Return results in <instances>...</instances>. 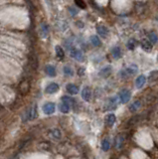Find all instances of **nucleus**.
I'll return each mask as SVG.
<instances>
[{"instance_id": "nucleus-28", "label": "nucleus", "mask_w": 158, "mask_h": 159, "mask_svg": "<svg viewBox=\"0 0 158 159\" xmlns=\"http://www.w3.org/2000/svg\"><path fill=\"white\" fill-rule=\"evenodd\" d=\"M144 8H145V5L143 3H137L136 5H135V11H136L138 14L143 13L145 10Z\"/></svg>"}, {"instance_id": "nucleus-25", "label": "nucleus", "mask_w": 158, "mask_h": 159, "mask_svg": "<svg viewBox=\"0 0 158 159\" xmlns=\"http://www.w3.org/2000/svg\"><path fill=\"white\" fill-rule=\"evenodd\" d=\"M70 108H71V107H70L68 103L62 102V103H61V105H60L61 112H63V114H68V112H70Z\"/></svg>"}, {"instance_id": "nucleus-14", "label": "nucleus", "mask_w": 158, "mask_h": 159, "mask_svg": "<svg viewBox=\"0 0 158 159\" xmlns=\"http://www.w3.org/2000/svg\"><path fill=\"white\" fill-rule=\"evenodd\" d=\"M67 91L71 95H77L79 93V88L74 85V84H68L67 85Z\"/></svg>"}, {"instance_id": "nucleus-37", "label": "nucleus", "mask_w": 158, "mask_h": 159, "mask_svg": "<svg viewBox=\"0 0 158 159\" xmlns=\"http://www.w3.org/2000/svg\"><path fill=\"white\" fill-rule=\"evenodd\" d=\"M154 1H155V3L158 4V0H154Z\"/></svg>"}, {"instance_id": "nucleus-1", "label": "nucleus", "mask_w": 158, "mask_h": 159, "mask_svg": "<svg viewBox=\"0 0 158 159\" xmlns=\"http://www.w3.org/2000/svg\"><path fill=\"white\" fill-rule=\"evenodd\" d=\"M137 71H138V67L136 65H130V66L126 67L125 69H123L122 71H120V76L122 79H127L134 76V75L137 73Z\"/></svg>"}, {"instance_id": "nucleus-23", "label": "nucleus", "mask_w": 158, "mask_h": 159, "mask_svg": "<svg viewBox=\"0 0 158 159\" xmlns=\"http://www.w3.org/2000/svg\"><path fill=\"white\" fill-rule=\"evenodd\" d=\"M157 80H158V71L155 70V71H152L151 73L149 74V76H148V81H149L150 83H152V82H156Z\"/></svg>"}, {"instance_id": "nucleus-32", "label": "nucleus", "mask_w": 158, "mask_h": 159, "mask_svg": "<svg viewBox=\"0 0 158 159\" xmlns=\"http://www.w3.org/2000/svg\"><path fill=\"white\" fill-rule=\"evenodd\" d=\"M75 3H76V5L81 9H86L87 8L86 3H85L82 0H75Z\"/></svg>"}, {"instance_id": "nucleus-10", "label": "nucleus", "mask_w": 158, "mask_h": 159, "mask_svg": "<svg viewBox=\"0 0 158 159\" xmlns=\"http://www.w3.org/2000/svg\"><path fill=\"white\" fill-rule=\"evenodd\" d=\"M59 91V85L56 83H51L50 85L47 86L46 88V93H55Z\"/></svg>"}, {"instance_id": "nucleus-12", "label": "nucleus", "mask_w": 158, "mask_h": 159, "mask_svg": "<svg viewBox=\"0 0 158 159\" xmlns=\"http://www.w3.org/2000/svg\"><path fill=\"white\" fill-rule=\"evenodd\" d=\"M115 120H116L115 115L113 114H109L106 115V123L108 126L111 127V126H113V124L115 123Z\"/></svg>"}, {"instance_id": "nucleus-9", "label": "nucleus", "mask_w": 158, "mask_h": 159, "mask_svg": "<svg viewBox=\"0 0 158 159\" xmlns=\"http://www.w3.org/2000/svg\"><path fill=\"white\" fill-rule=\"evenodd\" d=\"M82 98L86 102H89L91 100V98H92V91H91V89L86 86L85 89H82Z\"/></svg>"}, {"instance_id": "nucleus-13", "label": "nucleus", "mask_w": 158, "mask_h": 159, "mask_svg": "<svg viewBox=\"0 0 158 159\" xmlns=\"http://www.w3.org/2000/svg\"><path fill=\"white\" fill-rule=\"evenodd\" d=\"M123 144H124V137L122 135H117L115 141V146L116 149H121L123 147Z\"/></svg>"}, {"instance_id": "nucleus-3", "label": "nucleus", "mask_w": 158, "mask_h": 159, "mask_svg": "<svg viewBox=\"0 0 158 159\" xmlns=\"http://www.w3.org/2000/svg\"><path fill=\"white\" fill-rule=\"evenodd\" d=\"M130 97H131V93L128 90H125V89L121 90L120 93H118V98H120V102L122 103H126L129 102Z\"/></svg>"}, {"instance_id": "nucleus-36", "label": "nucleus", "mask_w": 158, "mask_h": 159, "mask_svg": "<svg viewBox=\"0 0 158 159\" xmlns=\"http://www.w3.org/2000/svg\"><path fill=\"white\" fill-rule=\"evenodd\" d=\"M84 72H85V69L84 68L80 69L79 70V76H82V75H84Z\"/></svg>"}, {"instance_id": "nucleus-18", "label": "nucleus", "mask_w": 158, "mask_h": 159, "mask_svg": "<svg viewBox=\"0 0 158 159\" xmlns=\"http://www.w3.org/2000/svg\"><path fill=\"white\" fill-rule=\"evenodd\" d=\"M45 72L49 77H55L56 76V69H55L54 66H52V65H48V66L45 68Z\"/></svg>"}, {"instance_id": "nucleus-26", "label": "nucleus", "mask_w": 158, "mask_h": 159, "mask_svg": "<svg viewBox=\"0 0 158 159\" xmlns=\"http://www.w3.org/2000/svg\"><path fill=\"white\" fill-rule=\"evenodd\" d=\"M148 39H149V41L152 44H155L158 41V36L155 32H150L149 34H148Z\"/></svg>"}, {"instance_id": "nucleus-33", "label": "nucleus", "mask_w": 158, "mask_h": 159, "mask_svg": "<svg viewBox=\"0 0 158 159\" xmlns=\"http://www.w3.org/2000/svg\"><path fill=\"white\" fill-rule=\"evenodd\" d=\"M138 119H139V116H133L132 119L129 120V125H132V124H135L136 122L138 121Z\"/></svg>"}, {"instance_id": "nucleus-34", "label": "nucleus", "mask_w": 158, "mask_h": 159, "mask_svg": "<svg viewBox=\"0 0 158 159\" xmlns=\"http://www.w3.org/2000/svg\"><path fill=\"white\" fill-rule=\"evenodd\" d=\"M69 11H70V13H71L73 16L76 15V14L78 13V10H77V9L73 8V7H70V8H69Z\"/></svg>"}, {"instance_id": "nucleus-15", "label": "nucleus", "mask_w": 158, "mask_h": 159, "mask_svg": "<svg viewBox=\"0 0 158 159\" xmlns=\"http://www.w3.org/2000/svg\"><path fill=\"white\" fill-rule=\"evenodd\" d=\"M145 83H146V78H145L143 75H141V76L138 77L136 81H135V86H136L137 89H141L142 86H144Z\"/></svg>"}, {"instance_id": "nucleus-19", "label": "nucleus", "mask_w": 158, "mask_h": 159, "mask_svg": "<svg viewBox=\"0 0 158 159\" xmlns=\"http://www.w3.org/2000/svg\"><path fill=\"white\" fill-rule=\"evenodd\" d=\"M29 89H30V85H29L28 82H25V81L22 82L21 85H20V91H21V93H23V95H25V93H28Z\"/></svg>"}, {"instance_id": "nucleus-7", "label": "nucleus", "mask_w": 158, "mask_h": 159, "mask_svg": "<svg viewBox=\"0 0 158 159\" xmlns=\"http://www.w3.org/2000/svg\"><path fill=\"white\" fill-rule=\"evenodd\" d=\"M141 48L144 52L150 53L152 51V43L147 39H143L141 41Z\"/></svg>"}, {"instance_id": "nucleus-31", "label": "nucleus", "mask_w": 158, "mask_h": 159, "mask_svg": "<svg viewBox=\"0 0 158 159\" xmlns=\"http://www.w3.org/2000/svg\"><path fill=\"white\" fill-rule=\"evenodd\" d=\"M62 102L68 103L70 107H73V103H74V100H73V98H71L70 97H67V96H65V97L62 98Z\"/></svg>"}, {"instance_id": "nucleus-16", "label": "nucleus", "mask_w": 158, "mask_h": 159, "mask_svg": "<svg viewBox=\"0 0 158 159\" xmlns=\"http://www.w3.org/2000/svg\"><path fill=\"white\" fill-rule=\"evenodd\" d=\"M137 46V40L134 39V38H131L127 41V43H126V47H127V49H129L130 51H133V50L136 48Z\"/></svg>"}, {"instance_id": "nucleus-4", "label": "nucleus", "mask_w": 158, "mask_h": 159, "mask_svg": "<svg viewBox=\"0 0 158 159\" xmlns=\"http://www.w3.org/2000/svg\"><path fill=\"white\" fill-rule=\"evenodd\" d=\"M118 98H116V97H113V98H110L109 100H108V103H106V109L108 110H113L117 107L118 105Z\"/></svg>"}, {"instance_id": "nucleus-29", "label": "nucleus", "mask_w": 158, "mask_h": 159, "mask_svg": "<svg viewBox=\"0 0 158 159\" xmlns=\"http://www.w3.org/2000/svg\"><path fill=\"white\" fill-rule=\"evenodd\" d=\"M51 135H52L56 139H60L61 136H62V133H61V131L59 130V129L55 128V129H53V130L51 131Z\"/></svg>"}, {"instance_id": "nucleus-6", "label": "nucleus", "mask_w": 158, "mask_h": 159, "mask_svg": "<svg viewBox=\"0 0 158 159\" xmlns=\"http://www.w3.org/2000/svg\"><path fill=\"white\" fill-rule=\"evenodd\" d=\"M71 57L74 58L75 60H77L78 62H82L84 61V54L81 50H78V49H73L71 51Z\"/></svg>"}, {"instance_id": "nucleus-5", "label": "nucleus", "mask_w": 158, "mask_h": 159, "mask_svg": "<svg viewBox=\"0 0 158 159\" xmlns=\"http://www.w3.org/2000/svg\"><path fill=\"white\" fill-rule=\"evenodd\" d=\"M56 107L54 103H46L45 105H43V112H45L46 114H52L55 112Z\"/></svg>"}, {"instance_id": "nucleus-17", "label": "nucleus", "mask_w": 158, "mask_h": 159, "mask_svg": "<svg viewBox=\"0 0 158 159\" xmlns=\"http://www.w3.org/2000/svg\"><path fill=\"white\" fill-rule=\"evenodd\" d=\"M140 107H141V103H140V100H135V102H133L130 105L129 110L131 112H136L137 110L140 108Z\"/></svg>"}, {"instance_id": "nucleus-24", "label": "nucleus", "mask_w": 158, "mask_h": 159, "mask_svg": "<svg viewBox=\"0 0 158 159\" xmlns=\"http://www.w3.org/2000/svg\"><path fill=\"white\" fill-rule=\"evenodd\" d=\"M111 54H113V57L115 58V59H118V58H120L121 56V50L120 47H115L113 50H111Z\"/></svg>"}, {"instance_id": "nucleus-35", "label": "nucleus", "mask_w": 158, "mask_h": 159, "mask_svg": "<svg viewBox=\"0 0 158 159\" xmlns=\"http://www.w3.org/2000/svg\"><path fill=\"white\" fill-rule=\"evenodd\" d=\"M76 24L79 28H84V23L81 22V21H78V22H76Z\"/></svg>"}, {"instance_id": "nucleus-8", "label": "nucleus", "mask_w": 158, "mask_h": 159, "mask_svg": "<svg viewBox=\"0 0 158 159\" xmlns=\"http://www.w3.org/2000/svg\"><path fill=\"white\" fill-rule=\"evenodd\" d=\"M96 31H98L99 35L101 36L103 38H106L108 36V33H109L108 27H106L104 25H99V26H98V27H96Z\"/></svg>"}, {"instance_id": "nucleus-2", "label": "nucleus", "mask_w": 158, "mask_h": 159, "mask_svg": "<svg viewBox=\"0 0 158 159\" xmlns=\"http://www.w3.org/2000/svg\"><path fill=\"white\" fill-rule=\"evenodd\" d=\"M36 117H37V107L34 105L33 107H31L27 110V112L25 114V116H24V119H25V121H26V120L35 119Z\"/></svg>"}, {"instance_id": "nucleus-22", "label": "nucleus", "mask_w": 158, "mask_h": 159, "mask_svg": "<svg viewBox=\"0 0 158 159\" xmlns=\"http://www.w3.org/2000/svg\"><path fill=\"white\" fill-rule=\"evenodd\" d=\"M49 34V26L47 24H42L41 25V35L43 38H46Z\"/></svg>"}, {"instance_id": "nucleus-20", "label": "nucleus", "mask_w": 158, "mask_h": 159, "mask_svg": "<svg viewBox=\"0 0 158 159\" xmlns=\"http://www.w3.org/2000/svg\"><path fill=\"white\" fill-rule=\"evenodd\" d=\"M55 51H56V56L59 58L60 60H63L65 57V52L63 50V48L61 46H56L55 48Z\"/></svg>"}, {"instance_id": "nucleus-21", "label": "nucleus", "mask_w": 158, "mask_h": 159, "mask_svg": "<svg viewBox=\"0 0 158 159\" xmlns=\"http://www.w3.org/2000/svg\"><path fill=\"white\" fill-rule=\"evenodd\" d=\"M89 40H91V43L94 46V47H99V46H101V41L96 35L91 36V39Z\"/></svg>"}, {"instance_id": "nucleus-11", "label": "nucleus", "mask_w": 158, "mask_h": 159, "mask_svg": "<svg viewBox=\"0 0 158 159\" xmlns=\"http://www.w3.org/2000/svg\"><path fill=\"white\" fill-rule=\"evenodd\" d=\"M111 72H113V69H111V67H104V68H103L99 71V75L101 77V78H108V77L110 76V74H111Z\"/></svg>"}, {"instance_id": "nucleus-30", "label": "nucleus", "mask_w": 158, "mask_h": 159, "mask_svg": "<svg viewBox=\"0 0 158 159\" xmlns=\"http://www.w3.org/2000/svg\"><path fill=\"white\" fill-rule=\"evenodd\" d=\"M63 71H64L65 75H67V76H69V77H72L73 75H74V72H73L72 68L69 66H65L64 69H63Z\"/></svg>"}, {"instance_id": "nucleus-27", "label": "nucleus", "mask_w": 158, "mask_h": 159, "mask_svg": "<svg viewBox=\"0 0 158 159\" xmlns=\"http://www.w3.org/2000/svg\"><path fill=\"white\" fill-rule=\"evenodd\" d=\"M109 148H110V142H109L108 139H103L101 141V149L103 151H108Z\"/></svg>"}]
</instances>
